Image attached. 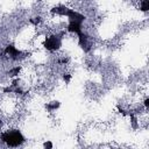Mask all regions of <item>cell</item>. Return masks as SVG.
Wrapping results in <instances>:
<instances>
[{
  "mask_svg": "<svg viewBox=\"0 0 149 149\" xmlns=\"http://www.w3.org/2000/svg\"><path fill=\"white\" fill-rule=\"evenodd\" d=\"M64 33H59L49 37H45V40L43 41V47L49 50V51H56L62 47V40H63Z\"/></svg>",
  "mask_w": 149,
  "mask_h": 149,
  "instance_id": "3957f363",
  "label": "cell"
},
{
  "mask_svg": "<svg viewBox=\"0 0 149 149\" xmlns=\"http://www.w3.org/2000/svg\"><path fill=\"white\" fill-rule=\"evenodd\" d=\"M5 54L8 55L13 61H16V59L21 58L22 55H23V52H22L21 50L16 49L13 44H8V45L6 47V49H5Z\"/></svg>",
  "mask_w": 149,
  "mask_h": 149,
  "instance_id": "5b68a950",
  "label": "cell"
},
{
  "mask_svg": "<svg viewBox=\"0 0 149 149\" xmlns=\"http://www.w3.org/2000/svg\"><path fill=\"white\" fill-rule=\"evenodd\" d=\"M63 79L65 80V83H70V80H71V74H69V73L63 74Z\"/></svg>",
  "mask_w": 149,
  "mask_h": 149,
  "instance_id": "8fae6325",
  "label": "cell"
},
{
  "mask_svg": "<svg viewBox=\"0 0 149 149\" xmlns=\"http://www.w3.org/2000/svg\"><path fill=\"white\" fill-rule=\"evenodd\" d=\"M20 71H21V66H15V68H13V69H10L8 71V74L10 77H14V76H17Z\"/></svg>",
  "mask_w": 149,
  "mask_h": 149,
  "instance_id": "ba28073f",
  "label": "cell"
},
{
  "mask_svg": "<svg viewBox=\"0 0 149 149\" xmlns=\"http://www.w3.org/2000/svg\"><path fill=\"white\" fill-rule=\"evenodd\" d=\"M59 106H61V102L59 101H51V102H49V104L45 105V108L49 112H51V111H55V109L59 108Z\"/></svg>",
  "mask_w": 149,
  "mask_h": 149,
  "instance_id": "8992f818",
  "label": "cell"
},
{
  "mask_svg": "<svg viewBox=\"0 0 149 149\" xmlns=\"http://www.w3.org/2000/svg\"><path fill=\"white\" fill-rule=\"evenodd\" d=\"M0 140L5 142L8 147H19L26 141L22 133L17 129H12V130H7L2 133L0 135Z\"/></svg>",
  "mask_w": 149,
  "mask_h": 149,
  "instance_id": "7a4b0ae2",
  "label": "cell"
},
{
  "mask_svg": "<svg viewBox=\"0 0 149 149\" xmlns=\"http://www.w3.org/2000/svg\"><path fill=\"white\" fill-rule=\"evenodd\" d=\"M66 17L69 19V24H68V31L70 33H74V34H80L83 30H81V24L83 22L85 21L86 16L76 12L74 9H69L68 10V14H66Z\"/></svg>",
  "mask_w": 149,
  "mask_h": 149,
  "instance_id": "6da1fadb",
  "label": "cell"
},
{
  "mask_svg": "<svg viewBox=\"0 0 149 149\" xmlns=\"http://www.w3.org/2000/svg\"><path fill=\"white\" fill-rule=\"evenodd\" d=\"M118 111H119V113H121L122 115H127V113H126V111L120 106V105H118Z\"/></svg>",
  "mask_w": 149,
  "mask_h": 149,
  "instance_id": "4fadbf2b",
  "label": "cell"
},
{
  "mask_svg": "<svg viewBox=\"0 0 149 149\" xmlns=\"http://www.w3.org/2000/svg\"><path fill=\"white\" fill-rule=\"evenodd\" d=\"M41 21H42V19H41L40 16H36V17H33V19H30V20H29V22H30V23H33L34 26H37L38 23H41Z\"/></svg>",
  "mask_w": 149,
  "mask_h": 149,
  "instance_id": "30bf717a",
  "label": "cell"
},
{
  "mask_svg": "<svg viewBox=\"0 0 149 149\" xmlns=\"http://www.w3.org/2000/svg\"><path fill=\"white\" fill-rule=\"evenodd\" d=\"M141 10L142 12L149 10V0H142L141 1Z\"/></svg>",
  "mask_w": 149,
  "mask_h": 149,
  "instance_id": "9c48e42d",
  "label": "cell"
},
{
  "mask_svg": "<svg viewBox=\"0 0 149 149\" xmlns=\"http://www.w3.org/2000/svg\"><path fill=\"white\" fill-rule=\"evenodd\" d=\"M2 126V121H1V119H0V127Z\"/></svg>",
  "mask_w": 149,
  "mask_h": 149,
  "instance_id": "9a60e30c",
  "label": "cell"
},
{
  "mask_svg": "<svg viewBox=\"0 0 149 149\" xmlns=\"http://www.w3.org/2000/svg\"><path fill=\"white\" fill-rule=\"evenodd\" d=\"M143 104H144V107L148 108V107H149V98H146L144 101H143Z\"/></svg>",
  "mask_w": 149,
  "mask_h": 149,
  "instance_id": "5bb4252c",
  "label": "cell"
},
{
  "mask_svg": "<svg viewBox=\"0 0 149 149\" xmlns=\"http://www.w3.org/2000/svg\"><path fill=\"white\" fill-rule=\"evenodd\" d=\"M43 147H44V148H48V149H51V148H52V143H51L50 141L44 142V143H43Z\"/></svg>",
  "mask_w": 149,
  "mask_h": 149,
  "instance_id": "7c38bea8",
  "label": "cell"
},
{
  "mask_svg": "<svg viewBox=\"0 0 149 149\" xmlns=\"http://www.w3.org/2000/svg\"><path fill=\"white\" fill-rule=\"evenodd\" d=\"M78 44L79 47L85 51V52H88L90 49H91V43H90V37L87 34L85 33H80L78 34Z\"/></svg>",
  "mask_w": 149,
  "mask_h": 149,
  "instance_id": "277c9868",
  "label": "cell"
},
{
  "mask_svg": "<svg viewBox=\"0 0 149 149\" xmlns=\"http://www.w3.org/2000/svg\"><path fill=\"white\" fill-rule=\"evenodd\" d=\"M129 116H130V125L133 127V129H137L139 125H137V119H136V115L134 113H129Z\"/></svg>",
  "mask_w": 149,
  "mask_h": 149,
  "instance_id": "52a82bcc",
  "label": "cell"
}]
</instances>
